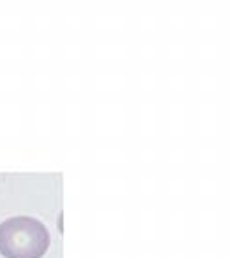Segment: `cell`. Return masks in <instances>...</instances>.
<instances>
[{
  "label": "cell",
  "instance_id": "cell-1",
  "mask_svg": "<svg viewBox=\"0 0 230 258\" xmlns=\"http://www.w3.org/2000/svg\"><path fill=\"white\" fill-rule=\"evenodd\" d=\"M51 234L41 221L17 215L0 223V254L4 258H43Z\"/></svg>",
  "mask_w": 230,
  "mask_h": 258
}]
</instances>
